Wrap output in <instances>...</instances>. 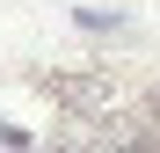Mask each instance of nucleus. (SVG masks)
<instances>
[{
    "label": "nucleus",
    "instance_id": "f257e3e1",
    "mask_svg": "<svg viewBox=\"0 0 160 153\" xmlns=\"http://www.w3.org/2000/svg\"><path fill=\"white\" fill-rule=\"evenodd\" d=\"M117 153H160V139H153V131H124V139H117Z\"/></svg>",
    "mask_w": 160,
    "mask_h": 153
},
{
    "label": "nucleus",
    "instance_id": "f03ea898",
    "mask_svg": "<svg viewBox=\"0 0 160 153\" xmlns=\"http://www.w3.org/2000/svg\"><path fill=\"white\" fill-rule=\"evenodd\" d=\"M0 153H29V139H22L15 124H0Z\"/></svg>",
    "mask_w": 160,
    "mask_h": 153
},
{
    "label": "nucleus",
    "instance_id": "7ed1b4c3",
    "mask_svg": "<svg viewBox=\"0 0 160 153\" xmlns=\"http://www.w3.org/2000/svg\"><path fill=\"white\" fill-rule=\"evenodd\" d=\"M44 153H73V146H44Z\"/></svg>",
    "mask_w": 160,
    "mask_h": 153
},
{
    "label": "nucleus",
    "instance_id": "20e7f679",
    "mask_svg": "<svg viewBox=\"0 0 160 153\" xmlns=\"http://www.w3.org/2000/svg\"><path fill=\"white\" fill-rule=\"evenodd\" d=\"M153 110H160V102H153Z\"/></svg>",
    "mask_w": 160,
    "mask_h": 153
}]
</instances>
